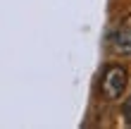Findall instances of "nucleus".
Wrapping results in <instances>:
<instances>
[{"label": "nucleus", "instance_id": "obj_1", "mask_svg": "<svg viewBox=\"0 0 131 129\" xmlns=\"http://www.w3.org/2000/svg\"><path fill=\"white\" fill-rule=\"evenodd\" d=\"M129 84V72L126 67L122 65H110L103 74V81H100V88H103V96L107 101H119L126 91Z\"/></svg>", "mask_w": 131, "mask_h": 129}, {"label": "nucleus", "instance_id": "obj_2", "mask_svg": "<svg viewBox=\"0 0 131 129\" xmlns=\"http://www.w3.org/2000/svg\"><path fill=\"white\" fill-rule=\"evenodd\" d=\"M110 45L117 55H131V29H117L110 38Z\"/></svg>", "mask_w": 131, "mask_h": 129}, {"label": "nucleus", "instance_id": "obj_3", "mask_svg": "<svg viewBox=\"0 0 131 129\" xmlns=\"http://www.w3.org/2000/svg\"><path fill=\"white\" fill-rule=\"evenodd\" d=\"M124 120H126V124H131V96L126 98V103H124Z\"/></svg>", "mask_w": 131, "mask_h": 129}]
</instances>
